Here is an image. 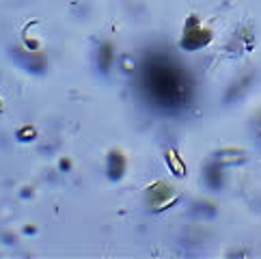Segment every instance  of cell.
Wrapping results in <instances>:
<instances>
[{"label":"cell","instance_id":"1","mask_svg":"<svg viewBox=\"0 0 261 259\" xmlns=\"http://www.w3.org/2000/svg\"><path fill=\"white\" fill-rule=\"evenodd\" d=\"M141 89L147 101L162 113H175L188 106L192 85L184 67L169 57H149L141 71Z\"/></svg>","mask_w":261,"mask_h":259},{"label":"cell","instance_id":"2","mask_svg":"<svg viewBox=\"0 0 261 259\" xmlns=\"http://www.w3.org/2000/svg\"><path fill=\"white\" fill-rule=\"evenodd\" d=\"M210 39H212L210 33L207 31H201L199 29V22L192 17V20L188 22V29H186L184 39H181V48L184 50H199V48H203V45H207Z\"/></svg>","mask_w":261,"mask_h":259},{"label":"cell","instance_id":"3","mask_svg":"<svg viewBox=\"0 0 261 259\" xmlns=\"http://www.w3.org/2000/svg\"><path fill=\"white\" fill-rule=\"evenodd\" d=\"M15 61L22 65L24 69H29V71H43L45 69V59L39 57V54H29V52H24V50H17L15 54Z\"/></svg>","mask_w":261,"mask_h":259},{"label":"cell","instance_id":"4","mask_svg":"<svg viewBox=\"0 0 261 259\" xmlns=\"http://www.w3.org/2000/svg\"><path fill=\"white\" fill-rule=\"evenodd\" d=\"M203 179H205V186L210 190H220L222 188V169H220V162H212L210 166H205V173H203Z\"/></svg>","mask_w":261,"mask_h":259},{"label":"cell","instance_id":"5","mask_svg":"<svg viewBox=\"0 0 261 259\" xmlns=\"http://www.w3.org/2000/svg\"><path fill=\"white\" fill-rule=\"evenodd\" d=\"M106 171H108V177L113 179V182L121 179V177H123V173H125V158L119 151H110Z\"/></svg>","mask_w":261,"mask_h":259},{"label":"cell","instance_id":"6","mask_svg":"<svg viewBox=\"0 0 261 259\" xmlns=\"http://www.w3.org/2000/svg\"><path fill=\"white\" fill-rule=\"evenodd\" d=\"M110 63H113V48L108 43H104L97 52V67L101 69V73H108Z\"/></svg>","mask_w":261,"mask_h":259},{"label":"cell","instance_id":"7","mask_svg":"<svg viewBox=\"0 0 261 259\" xmlns=\"http://www.w3.org/2000/svg\"><path fill=\"white\" fill-rule=\"evenodd\" d=\"M257 138H259V143H261V119H259V123H257Z\"/></svg>","mask_w":261,"mask_h":259}]
</instances>
